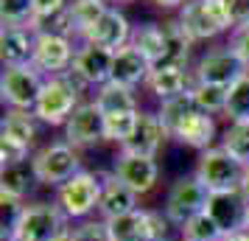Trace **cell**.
Masks as SVG:
<instances>
[{"label": "cell", "instance_id": "22", "mask_svg": "<svg viewBox=\"0 0 249 241\" xmlns=\"http://www.w3.org/2000/svg\"><path fill=\"white\" fill-rule=\"evenodd\" d=\"M196 84V76H193V70H177V68H154L148 73L146 79V87L148 93L160 98V101H168L174 95H182V93H188Z\"/></svg>", "mask_w": 249, "mask_h": 241}, {"label": "cell", "instance_id": "9", "mask_svg": "<svg viewBox=\"0 0 249 241\" xmlns=\"http://www.w3.org/2000/svg\"><path fill=\"white\" fill-rule=\"evenodd\" d=\"M76 48H79L76 39H70V37L39 31L36 34V42H34V59H31V65L39 73H45V76H59V73H65L68 68H73Z\"/></svg>", "mask_w": 249, "mask_h": 241}, {"label": "cell", "instance_id": "32", "mask_svg": "<svg viewBox=\"0 0 249 241\" xmlns=\"http://www.w3.org/2000/svg\"><path fill=\"white\" fill-rule=\"evenodd\" d=\"M137 118H140V110L137 112H112L104 115V135L109 143H118V149L124 146L126 140L132 138V132L137 127Z\"/></svg>", "mask_w": 249, "mask_h": 241}, {"label": "cell", "instance_id": "48", "mask_svg": "<svg viewBox=\"0 0 249 241\" xmlns=\"http://www.w3.org/2000/svg\"><path fill=\"white\" fill-rule=\"evenodd\" d=\"M124 3H132V0H124Z\"/></svg>", "mask_w": 249, "mask_h": 241}, {"label": "cell", "instance_id": "31", "mask_svg": "<svg viewBox=\"0 0 249 241\" xmlns=\"http://www.w3.org/2000/svg\"><path fill=\"white\" fill-rule=\"evenodd\" d=\"M179 230H182V241H221V236H224V230L215 224V219L207 210L188 219Z\"/></svg>", "mask_w": 249, "mask_h": 241}, {"label": "cell", "instance_id": "21", "mask_svg": "<svg viewBox=\"0 0 249 241\" xmlns=\"http://www.w3.org/2000/svg\"><path fill=\"white\" fill-rule=\"evenodd\" d=\"M151 70H154V65H151L135 45H124L121 51H115L112 79L109 81L126 84V87H137V84H146Z\"/></svg>", "mask_w": 249, "mask_h": 241}, {"label": "cell", "instance_id": "37", "mask_svg": "<svg viewBox=\"0 0 249 241\" xmlns=\"http://www.w3.org/2000/svg\"><path fill=\"white\" fill-rule=\"evenodd\" d=\"M31 157H34V154H31V146H25V143H20V140H14V138L0 135V160H3V166L28 163Z\"/></svg>", "mask_w": 249, "mask_h": 241}, {"label": "cell", "instance_id": "25", "mask_svg": "<svg viewBox=\"0 0 249 241\" xmlns=\"http://www.w3.org/2000/svg\"><path fill=\"white\" fill-rule=\"evenodd\" d=\"M107 230L112 241H148V210L137 207L132 213L109 219Z\"/></svg>", "mask_w": 249, "mask_h": 241}, {"label": "cell", "instance_id": "35", "mask_svg": "<svg viewBox=\"0 0 249 241\" xmlns=\"http://www.w3.org/2000/svg\"><path fill=\"white\" fill-rule=\"evenodd\" d=\"M34 0H0V17L3 25H25L31 23Z\"/></svg>", "mask_w": 249, "mask_h": 241}, {"label": "cell", "instance_id": "13", "mask_svg": "<svg viewBox=\"0 0 249 241\" xmlns=\"http://www.w3.org/2000/svg\"><path fill=\"white\" fill-rule=\"evenodd\" d=\"M207 213L215 219V224L224 233H238L247 230V213H249V199L241 188L230 191H210L207 199Z\"/></svg>", "mask_w": 249, "mask_h": 241}, {"label": "cell", "instance_id": "29", "mask_svg": "<svg viewBox=\"0 0 249 241\" xmlns=\"http://www.w3.org/2000/svg\"><path fill=\"white\" fill-rule=\"evenodd\" d=\"M196 107L207 115L227 112V98H230V87L224 84H207V81H196L191 87Z\"/></svg>", "mask_w": 249, "mask_h": 241}, {"label": "cell", "instance_id": "46", "mask_svg": "<svg viewBox=\"0 0 249 241\" xmlns=\"http://www.w3.org/2000/svg\"><path fill=\"white\" fill-rule=\"evenodd\" d=\"M3 241H14V239H12V236H3Z\"/></svg>", "mask_w": 249, "mask_h": 241}, {"label": "cell", "instance_id": "17", "mask_svg": "<svg viewBox=\"0 0 249 241\" xmlns=\"http://www.w3.org/2000/svg\"><path fill=\"white\" fill-rule=\"evenodd\" d=\"M112 62H115L112 51L98 48V45H87V42H79L76 59H73V68L90 81V87H101V84H107V81L112 79Z\"/></svg>", "mask_w": 249, "mask_h": 241}, {"label": "cell", "instance_id": "6", "mask_svg": "<svg viewBox=\"0 0 249 241\" xmlns=\"http://www.w3.org/2000/svg\"><path fill=\"white\" fill-rule=\"evenodd\" d=\"M45 73H39L34 65H20V68H3L0 76V98L9 110H25L34 112L36 98L45 84Z\"/></svg>", "mask_w": 249, "mask_h": 241}, {"label": "cell", "instance_id": "33", "mask_svg": "<svg viewBox=\"0 0 249 241\" xmlns=\"http://www.w3.org/2000/svg\"><path fill=\"white\" fill-rule=\"evenodd\" d=\"M218 146H224L232 157H238L244 166H249V124L247 121H230Z\"/></svg>", "mask_w": 249, "mask_h": 241}, {"label": "cell", "instance_id": "43", "mask_svg": "<svg viewBox=\"0 0 249 241\" xmlns=\"http://www.w3.org/2000/svg\"><path fill=\"white\" fill-rule=\"evenodd\" d=\"M221 241H249V230H238V233H224Z\"/></svg>", "mask_w": 249, "mask_h": 241}, {"label": "cell", "instance_id": "12", "mask_svg": "<svg viewBox=\"0 0 249 241\" xmlns=\"http://www.w3.org/2000/svg\"><path fill=\"white\" fill-rule=\"evenodd\" d=\"M112 174L124 185H129L137 196H146L148 191H154V185H157V180H160V166H157V160H154V157H143V154L118 151Z\"/></svg>", "mask_w": 249, "mask_h": 241}, {"label": "cell", "instance_id": "38", "mask_svg": "<svg viewBox=\"0 0 249 241\" xmlns=\"http://www.w3.org/2000/svg\"><path fill=\"white\" fill-rule=\"evenodd\" d=\"M70 236H73V241H112L107 222H81L79 227L70 230Z\"/></svg>", "mask_w": 249, "mask_h": 241}, {"label": "cell", "instance_id": "34", "mask_svg": "<svg viewBox=\"0 0 249 241\" xmlns=\"http://www.w3.org/2000/svg\"><path fill=\"white\" fill-rule=\"evenodd\" d=\"M224 115L230 121H247L249 124V70L230 87V98H227Z\"/></svg>", "mask_w": 249, "mask_h": 241}, {"label": "cell", "instance_id": "26", "mask_svg": "<svg viewBox=\"0 0 249 241\" xmlns=\"http://www.w3.org/2000/svg\"><path fill=\"white\" fill-rule=\"evenodd\" d=\"M129 45H135L143 56L157 65L162 59V51H165V34H162V25L160 23H143V25H135L132 28V39Z\"/></svg>", "mask_w": 249, "mask_h": 241}, {"label": "cell", "instance_id": "3", "mask_svg": "<svg viewBox=\"0 0 249 241\" xmlns=\"http://www.w3.org/2000/svg\"><path fill=\"white\" fill-rule=\"evenodd\" d=\"M104 194V177L92 171H79L65 185L56 188V205L68 219H87L92 210H98Z\"/></svg>", "mask_w": 249, "mask_h": 241}, {"label": "cell", "instance_id": "2", "mask_svg": "<svg viewBox=\"0 0 249 241\" xmlns=\"http://www.w3.org/2000/svg\"><path fill=\"white\" fill-rule=\"evenodd\" d=\"M177 17L193 42L215 39L224 31H232V20L221 0H188L177 12Z\"/></svg>", "mask_w": 249, "mask_h": 241}, {"label": "cell", "instance_id": "28", "mask_svg": "<svg viewBox=\"0 0 249 241\" xmlns=\"http://www.w3.org/2000/svg\"><path fill=\"white\" fill-rule=\"evenodd\" d=\"M68 9H70V17H73L76 39L81 42V37L87 34L92 25L98 23V17L109 9V0H70Z\"/></svg>", "mask_w": 249, "mask_h": 241}, {"label": "cell", "instance_id": "24", "mask_svg": "<svg viewBox=\"0 0 249 241\" xmlns=\"http://www.w3.org/2000/svg\"><path fill=\"white\" fill-rule=\"evenodd\" d=\"M92 101L98 104V110L104 115L112 112H137V98H135V87H126V84H118V81H107L95 90V98Z\"/></svg>", "mask_w": 249, "mask_h": 241}, {"label": "cell", "instance_id": "49", "mask_svg": "<svg viewBox=\"0 0 249 241\" xmlns=\"http://www.w3.org/2000/svg\"><path fill=\"white\" fill-rule=\"evenodd\" d=\"M165 241H168V239H165Z\"/></svg>", "mask_w": 249, "mask_h": 241}, {"label": "cell", "instance_id": "42", "mask_svg": "<svg viewBox=\"0 0 249 241\" xmlns=\"http://www.w3.org/2000/svg\"><path fill=\"white\" fill-rule=\"evenodd\" d=\"M151 3H154L157 9H177V12H179L188 0H151Z\"/></svg>", "mask_w": 249, "mask_h": 241}, {"label": "cell", "instance_id": "7", "mask_svg": "<svg viewBox=\"0 0 249 241\" xmlns=\"http://www.w3.org/2000/svg\"><path fill=\"white\" fill-rule=\"evenodd\" d=\"M207 199H210V188L196 177V174H185L168 188L165 194V216L171 219V224L182 227L188 219H193L196 213L207 210Z\"/></svg>", "mask_w": 249, "mask_h": 241}, {"label": "cell", "instance_id": "11", "mask_svg": "<svg viewBox=\"0 0 249 241\" xmlns=\"http://www.w3.org/2000/svg\"><path fill=\"white\" fill-rule=\"evenodd\" d=\"M65 140L73 149H90L95 143L107 140L104 135V112L98 110L95 101H81L73 115L65 124Z\"/></svg>", "mask_w": 249, "mask_h": 241}, {"label": "cell", "instance_id": "14", "mask_svg": "<svg viewBox=\"0 0 249 241\" xmlns=\"http://www.w3.org/2000/svg\"><path fill=\"white\" fill-rule=\"evenodd\" d=\"M168 138H171V132H168V127L162 124L160 112L140 110V118H137L135 132H132V138L121 146V151L143 154V157H157V151L165 146V140Z\"/></svg>", "mask_w": 249, "mask_h": 241}, {"label": "cell", "instance_id": "16", "mask_svg": "<svg viewBox=\"0 0 249 241\" xmlns=\"http://www.w3.org/2000/svg\"><path fill=\"white\" fill-rule=\"evenodd\" d=\"M39 183L34 174V166L28 163H14V166H3V174H0V202L3 205L20 210L23 207V199L31 194V188Z\"/></svg>", "mask_w": 249, "mask_h": 241}, {"label": "cell", "instance_id": "1", "mask_svg": "<svg viewBox=\"0 0 249 241\" xmlns=\"http://www.w3.org/2000/svg\"><path fill=\"white\" fill-rule=\"evenodd\" d=\"M68 216L62 213V207L53 202H31L23 205L14 213L9 230H3V236H12L14 241H56L62 233H68Z\"/></svg>", "mask_w": 249, "mask_h": 241}, {"label": "cell", "instance_id": "40", "mask_svg": "<svg viewBox=\"0 0 249 241\" xmlns=\"http://www.w3.org/2000/svg\"><path fill=\"white\" fill-rule=\"evenodd\" d=\"M171 219L165 210H148V241H165L168 239Z\"/></svg>", "mask_w": 249, "mask_h": 241}, {"label": "cell", "instance_id": "23", "mask_svg": "<svg viewBox=\"0 0 249 241\" xmlns=\"http://www.w3.org/2000/svg\"><path fill=\"white\" fill-rule=\"evenodd\" d=\"M137 199L140 196L124 185L115 174H107L104 177V194H101V205H98V213L104 216V222H109L115 216H124V213H132L137 210Z\"/></svg>", "mask_w": 249, "mask_h": 241}, {"label": "cell", "instance_id": "47", "mask_svg": "<svg viewBox=\"0 0 249 241\" xmlns=\"http://www.w3.org/2000/svg\"><path fill=\"white\" fill-rule=\"evenodd\" d=\"M247 230H249V213H247Z\"/></svg>", "mask_w": 249, "mask_h": 241}, {"label": "cell", "instance_id": "27", "mask_svg": "<svg viewBox=\"0 0 249 241\" xmlns=\"http://www.w3.org/2000/svg\"><path fill=\"white\" fill-rule=\"evenodd\" d=\"M36 124H39V118H36L34 112H25V110H9V112L3 115L0 135L20 140V143H25V146H34Z\"/></svg>", "mask_w": 249, "mask_h": 241}, {"label": "cell", "instance_id": "36", "mask_svg": "<svg viewBox=\"0 0 249 241\" xmlns=\"http://www.w3.org/2000/svg\"><path fill=\"white\" fill-rule=\"evenodd\" d=\"M65 9H68V0H34V14H31L28 28L36 34V31H39L51 17H56V14L65 12Z\"/></svg>", "mask_w": 249, "mask_h": 241}, {"label": "cell", "instance_id": "8", "mask_svg": "<svg viewBox=\"0 0 249 241\" xmlns=\"http://www.w3.org/2000/svg\"><path fill=\"white\" fill-rule=\"evenodd\" d=\"M81 104V95L62 76H48L42 84V93L36 98L34 115L39 118V124L48 127H65L73 110Z\"/></svg>", "mask_w": 249, "mask_h": 241}, {"label": "cell", "instance_id": "19", "mask_svg": "<svg viewBox=\"0 0 249 241\" xmlns=\"http://www.w3.org/2000/svg\"><path fill=\"white\" fill-rule=\"evenodd\" d=\"M160 25H162V34H165V51H162V59H160L154 68H177V70H188L193 39L188 37V31L182 28L179 17H168V20H162Z\"/></svg>", "mask_w": 249, "mask_h": 241}, {"label": "cell", "instance_id": "20", "mask_svg": "<svg viewBox=\"0 0 249 241\" xmlns=\"http://www.w3.org/2000/svg\"><path fill=\"white\" fill-rule=\"evenodd\" d=\"M215 132H218V127H215L213 115L196 110V112L188 115L179 127L171 132V138L179 140L182 146H191V149H196V151H204V149H210V146H213Z\"/></svg>", "mask_w": 249, "mask_h": 241}, {"label": "cell", "instance_id": "5", "mask_svg": "<svg viewBox=\"0 0 249 241\" xmlns=\"http://www.w3.org/2000/svg\"><path fill=\"white\" fill-rule=\"evenodd\" d=\"M244 168L247 166L238 157H232L224 146H210V149L199 151V160H196L193 174L210 191H230V188H241Z\"/></svg>", "mask_w": 249, "mask_h": 241}, {"label": "cell", "instance_id": "4", "mask_svg": "<svg viewBox=\"0 0 249 241\" xmlns=\"http://www.w3.org/2000/svg\"><path fill=\"white\" fill-rule=\"evenodd\" d=\"M31 166H34L36 180L42 185H53V188L65 185L70 177L84 171L79 149H73L68 140H56V143H48L42 149H36L34 157H31Z\"/></svg>", "mask_w": 249, "mask_h": 241}, {"label": "cell", "instance_id": "45", "mask_svg": "<svg viewBox=\"0 0 249 241\" xmlns=\"http://www.w3.org/2000/svg\"><path fill=\"white\" fill-rule=\"evenodd\" d=\"M56 241H73V236H70V230H68V233H62V236H59Z\"/></svg>", "mask_w": 249, "mask_h": 241}, {"label": "cell", "instance_id": "18", "mask_svg": "<svg viewBox=\"0 0 249 241\" xmlns=\"http://www.w3.org/2000/svg\"><path fill=\"white\" fill-rule=\"evenodd\" d=\"M34 42L36 34L25 25H3L0 34V59L3 68H20V65H31L34 59Z\"/></svg>", "mask_w": 249, "mask_h": 241}, {"label": "cell", "instance_id": "39", "mask_svg": "<svg viewBox=\"0 0 249 241\" xmlns=\"http://www.w3.org/2000/svg\"><path fill=\"white\" fill-rule=\"evenodd\" d=\"M227 45L232 48V51H235V56L249 68V23L232 25V31H230V39H227Z\"/></svg>", "mask_w": 249, "mask_h": 241}, {"label": "cell", "instance_id": "10", "mask_svg": "<svg viewBox=\"0 0 249 241\" xmlns=\"http://www.w3.org/2000/svg\"><path fill=\"white\" fill-rule=\"evenodd\" d=\"M247 65L235 56V51L230 45H218L210 48L193 68V76L196 81H207V84H224V87H232L244 73H247Z\"/></svg>", "mask_w": 249, "mask_h": 241}, {"label": "cell", "instance_id": "30", "mask_svg": "<svg viewBox=\"0 0 249 241\" xmlns=\"http://www.w3.org/2000/svg\"><path fill=\"white\" fill-rule=\"evenodd\" d=\"M199 110L196 107V101H193V93H182V95H174V98H168V101H160V118H162V124L168 127V132H174V129L179 127L182 121L188 118V115H193Z\"/></svg>", "mask_w": 249, "mask_h": 241}, {"label": "cell", "instance_id": "15", "mask_svg": "<svg viewBox=\"0 0 249 241\" xmlns=\"http://www.w3.org/2000/svg\"><path fill=\"white\" fill-rule=\"evenodd\" d=\"M132 28H135V25H129L126 14L118 12L115 6H109V9L98 17V23L81 37V42L107 48V51H112L115 54V51H121L124 45H129V39H132Z\"/></svg>", "mask_w": 249, "mask_h": 241}, {"label": "cell", "instance_id": "44", "mask_svg": "<svg viewBox=\"0 0 249 241\" xmlns=\"http://www.w3.org/2000/svg\"><path fill=\"white\" fill-rule=\"evenodd\" d=\"M241 191L247 194V199H249V166L244 168V180H241Z\"/></svg>", "mask_w": 249, "mask_h": 241}, {"label": "cell", "instance_id": "41", "mask_svg": "<svg viewBox=\"0 0 249 241\" xmlns=\"http://www.w3.org/2000/svg\"><path fill=\"white\" fill-rule=\"evenodd\" d=\"M224 3L227 14L232 25H241V23H249V0H221Z\"/></svg>", "mask_w": 249, "mask_h": 241}]
</instances>
